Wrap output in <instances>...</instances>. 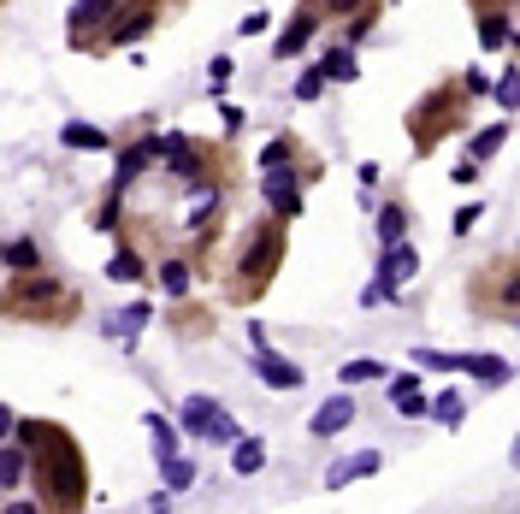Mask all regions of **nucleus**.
Segmentation results:
<instances>
[{
  "mask_svg": "<svg viewBox=\"0 0 520 514\" xmlns=\"http://www.w3.org/2000/svg\"><path fill=\"white\" fill-rule=\"evenodd\" d=\"M18 438L30 444V485L42 509H83L89 503V461L77 438L54 420H18Z\"/></svg>",
  "mask_w": 520,
  "mask_h": 514,
  "instance_id": "1",
  "label": "nucleus"
},
{
  "mask_svg": "<svg viewBox=\"0 0 520 514\" xmlns=\"http://www.w3.org/2000/svg\"><path fill=\"white\" fill-rule=\"evenodd\" d=\"M290 219H278V213H266L249 225V237L237 243V260H231V272H225V290L237 296V302H255L266 296V284L278 278V266H284V249H290Z\"/></svg>",
  "mask_w": 520,
  "mask_h": 514,
  "instance_id": "2",
  "label": "nucleus"
},
{
  "mask_svg": "<svg viewBox=\"0 0 520 514\" xmlns=\"http://www.w3.org/2000/svg\"><path fill=\"white\" fill-rule=\"evenodd\" d=\"M77 308H83V296H77L71 284H60V278H48V266H42V272H12V278H6V320L71 325Z\"/></svg>",
  "mask_w": 520,
  "mask_h": 514,
  "instance_id": "3",
  "label": "nucleus"
},
{
  "mask_svg": "<svg viewBox=\"0 0 520 514\" xmlns=\"http://www.w3.org/2000/svg\"><path fill=\"white\" fill-rule=\"evenodd\" d=\"M467 107H473V95H467V83H461V77L438 83V89H426V95L408 107V136H414V148H420V154H432L450 130H467Z\"/></svg>",
  "mask_w": 520,
  "mask_h": 514,
  "instance_id": "4",
  "label": "nucleus"
},
{
  "mask_svg": "<svg viewBox=\"0 0 520 514\" xmlns=\"http://www.w3.org/2000/svg\"><path fill=\"white\" fill-rule=\"evenodd\" d=\"M178 426H184V438H201V444H237L243 438L237 414L219 396H184L178 402Z\"/></svg>",
  "mask_w": 520,
  "mask_h": 514,
  "instance_id": "5",
  "label": "nucleus"
},
{
  "mask_svg": "<svg viewBox=\"0 0 520 514\" xmlns=\"http://www.w3.org/2000/svg\"><path fill=\"white\" fill-rule=\"evenodd\" d=\"M178 0H119L113 6V18H107V36H101V54L107 48H130V42H142L166 12H172Z\"/></svg>",
  "mask_w": 520,
  "mask_h": 514,
  "instance_id": "6",
  "label": "nucleus"
},
{
  "mask_svg": "<svg viewBox=\"0 0 520 514\" xmlns=\"http://www.w3.org/2000/svg\"><path fill=\"white\" fill-rule=\"evenodd\" d=\"M219 148H207V142H195V136H178V130H166V172L184 184V190H195V184H213L219 172Z\"/></svg>",
  "mask_w": 520,
  "mask_h": 514,
  "instance_id": "7",
  "label": "nucleus"
},
{
  "mask_svg": "<svg viewBox=\"0 0 520 514\" xmlns=\"http://www.w3.org/2000/svg\"><path fill=\"white\" fill-rule=\"evenodd\" d=\"M414 367H432V373H467L479 385H509V361L503 355H450V349H414Z\"/></svg>",
  "mask_w": 520,
  "mask_h": 514,
  "instance_id": "8",
  "label": "nucleus"
},
{
  "mask_svg": "<svg viewBox=\"0 0 520 514\" xmlns=\"http://www.w3.org/2000/svg\"><path fill=\"white\" fill-rule=\"evenodd\" d=\"M473 302L485 308V314H520V260H503V266H491V272H479L473 278Z\"/></svg>",
  "mask_w": 520,
  "mask_h": 514,
  "instance_id": "9",
  "label": "nucleus"
},
{
  "mask_svg": "<svg viewBox=\"0 0 520 514\" xmlns=\"http://www.w3.org/2000/svg\"><path fill=\"white\" fill-rule=\"evenodd\" d=\"M113 6H119V0H77V6H71V18H65V24H71V30H65V42H71V48H101Z\"/></svg>",
  "mask_w": 520,
  "mask_h": 514,
  "instance_id": "10",
  "label": "nucleus"
},
{
  "mask_svg": "<svg viewBox=\"0 0 520 514\" xmlns=\"http://www.w3.org/2000/svg\"><path fill=\"white\" fill-rule=\"evenodd\" d=\"M154 160H166V130H148L142 142H130L125 154H119V178H113V184L130 190L136 178H148V172H154Z\"/></svg>",
  "mask_w": 520,
  "mask_h": 514,
  "instance_id": "11",
  "label": "nucleus"
},
{
  "mask_svg": "<svg viewBox=\"0 0 520 514\" xmlns=\"http://www.w3.org/2000/svg\"><path fill=\"white\" fill-rule=\"evenodd\" d=\"M314 36H320V12H314V6H296L290 24H284L278 42H272V60H296V54H308Z\"/></svg>",
  "mask_w": 520,
  "mask_h": 514,
  "instance_id": "12",
  "label": "nucleus"
},
{
  "mask_svg": "<svg viewBox=\"0 0 520 514\" xmlns=\"http://www.w3.org/2000/svg\"><path fill=\"white\" fill-rule=\"evenodd\" d=\"M473 18H479V48H485V54L515 48V30H509V18H515V12H509V6H479Z\"/></svg>",
  "mask_w": 520,
  "mask_h": 514,
  "instance_id": "13",
  "label": "nucleus"
},
{
  "mask_svg": "<svg viewBox=\"0 0 520 514\" xmlns=\"http://www.w3.org/2000/svg\"><path fill=\"white\" fill-rule=\"evenodd\" d=\"M414 272H420V249H414L408 237L379 249V278H385V284H396V290H402V284H408Z\"/></svg>",
  "mask_w": 520,
  "mask_h": 514,
  "instance_id": "14",
  "label": "nucleus"
},
{
  "mask_svg": "<svg viewBox=\"0 0 520 514\" xmlns=\"http://www.w3.org/2000/svg\"><path fill=\"white\" fill-rule=\"evenodd\" d=\"M255 373H260V385H272V390H302V367H296V361H284L272 343L255 349Z\"/></svg>",
  "mask_w": 520,
  "mask_h": 514,
  "instance_id": "15",
  "label": "nucleus"
},
{
  "mask_svg": "<svg viewBox=\"0 0 520 514\" xmlns=\"http://www.w3.org/2000/svg\"><path fill=\"white\" fill-rule=\"evenodd\" d=\"M24 479H30V444H24V438L12 432V438L0 444V491L12 497V491H18Z\"/></svg>",
  "mask_w": 520,
  "mask_h": 514,
  "instance_id": "16",
  "label": "nucleus"
},
{
  "mask_svg": "<svg viewBox=\"0 0 520 514\" xmlns=\"http://www.w3.org/2000/svg\"><path fill=\"white\" fill-rule=\"evenodd\" d=\"M390 402H396V414L402 420H420V414H432V396L420 385V373H402V379H390Z\"/></svg>",
  "mask_w": 520,
  "mask_h": 514,
  "instance_id": "17",
  "label": "nucleus"
},
{
  "mask_svg": "<svg viewBox=\"0 0 520 514\" xmlns=\"http://www.w3.org/2000/svg\"><path fill=\"white\" fill-rule=\"evenodd\" d=\"M349 426H355V402H349V396L320 402V408H314V420H308V432H314V438H337V432H349Z\"/></svg>",
  "mask_w": 520,
  "mask_h": 514,
  "instance_id": "18",
  "label": "nucleus"
},
{
  "mask_svg": "<svg viewBox=\"0 0 520 514\" xmlns=\"http://www.w3.org/2000/svg\"><path fill=\"white\" fill-rule=\"evenodd\" d=\"M379 467H385V455L379 450L349 455V461H337V467L325 473V491H343V485H355V479H367V473H379Z\"/></svg>",
  "mask_w": 520,
  "mask_h": 514,
  "instance_id": "19",
  "label": "nucleus"
},
{
  "mask_svg": "<svg viewBox=\"0 0 520 514\" xmlns=\"http://www.w3.org/2000/svg\"><path fill=\"white\" fill-rule=\"evenodd\" d=\"M107 278H113V284H142V278H148V260H142V249H136V243H119V249H113V260H107Z\"/></svg>",
  "mask_w": 520,
  "mask_h": 514,
  "instance_id": "20",
  "label": "nucleus"
},
{
  "mask_svg": "<svg viewBox=\"0 0 520 514\" xmlns=\"http://www.w3.org/2000/svg\"><path fill=\"white\" fill-rule=\"evenodd\" d=\"M320 65H325V77H331V83H355V77H361V60H355V48H349V42L325 48Z\"/></svg>",
  "mask_w": 520,
  "mask_h": 514,
  "instance_id": "21",
  "label": "nucleus"
},
{
  "mask_svg": "<svg viewBox=\"0 0 520 514\" xmlns=\"http://www.w3.org/2000/svg\"><path fill=\"white\" fill-rule=\"evenodd\" d=\"M6 272H42V243L36 237H12L6 243Z\"/></svg>",
  "mask_w": 520,
  "mask_h": 514,
  "instance_id": "22",
  "label": "nucleus"
},
{
  "mask_svg": "<svg viewBox=\"0 0 520 514\" xmlns=\"http://www.w3.org/2000/svg\"><path fill=\"white\" fill-rule=\"evenodd\" d=\"M65 148H77V154H95V148H107V130L101 125H83V119H71V125L60 130Z\"/></svg>",
  "mask_w": 520,
  "mask_h": 514,
  "instance_id": "23",
  "label": "nucleus"
},
{
  "mask_svg": "<svg viewBox=\"0 0 520 514\" xmlns=\"http://www.w3.org/2000/svg\"><path fill=\"white\" fill-rule=\"evenodd\" d=\"M503 142H509V119H503V125H485V130H479V136H473V142H467V154H473L479 166H491Z\"/></svg>",
  "mask_w": 520,
  "mask_h": 514,
  "instance_id": "24",
  "label": "nucleus"
},
{
  "mask_svg": "<svg viewBox=\"0 0 520 514\" xmlns=\"http://www.w3.org/2000/svg\"><path fill=\"white\" fill-rule=\"evenodd\" d=\"M160 284H166V296H190V284H195V266H190L184 255L160 260Z\"/></svg>",
  "mask_w": 520,
  "mask_h": 514,
  "instance_id": "25",
  "label": "nucleus"
},
{
  "mask_svg": "<svg viewBox=\"0 0 520 514\" xmlns=\"http://www.w3.org/2000/svg\"><path fill=\"white\" fill-rule=\"evenodd\" d=\"M402 237H408V207H402V201H385V207H379V249H385V243H402Z\"/></svg>",
  "mask_w": 520,
  "mask_h": 514,
  "instance_id": "26",
  "label": "nucleus"
},
{
  "mask_svg": "<svg viewBox=\"0 0 520 514\" xmlns=\"http://www.w3.org/2000/svg\"><path fill=\"white\" fill-rule=\"evenodd\" d=\"M148 314H154L148 302H130V308H119V314L107 320V337H136V331L148 325Z\"/></svg>",
  "mask_w": 520,
  "mask_h": 514,
  "instance_id": "27",
  "label": "nucleus"
},
{
  "mask_svg": "<svg viewBox=\"0 0 520 514\" xmlns=\"http://www.w3.org/2000/svg\"><path fill=\"white\" fill-rule=\"evenodd\" d=\"M142 426H148V438H154V461H160V455H178V426H172L166 414H148Z\"/></svg>",
  "mask_w": 520,
  "mask_h": 514,
  "instance_id": "28",
  "label": "nucleus"
},
{
  "mask_svg": "<svg viewBox=\"0 0 520 514\" xmlns=\"http://www.w3.org/2000/svg\"><path fill=\"white\" fill-rule=\"evenodd\" d=\"M172 331H178V337H207V331H213V320H207L195 302H184V308H172Z\"/></svg>",
  "mask_w": 520,
  "mask_h": 514,
  "instance_id": "29",
  "label": "nucleus"
},
{
  "mask_svg": "<svg viewBox=\"0 0 520 514\" xmlns=\"http://www.w3.org/2000/svg\"><path fill=\"white\" fill-rule=\"evenodd\" d=\"M89 225H95V231H119V225H125V190H119V184L107 190V201H101V213H95Z\"/></svg>",
  "mask_w": 520,
  "mask_h": 514,
  "instance_id": "30",
  "label": "nucleus"
},
{
  "mask_svg": "<svg viewBox=\"0 0 520 514\" xmlns=\"http://www.w3.org/2000/svg\"><path fill=\"white\" fill-rule=\"evenodd\" d=\"M160 479H166L172 491H190L195 485V461H184V455H160Z\"/></svg>",
  "mask_w": 520,
  "mask_h": 514,
  "instance_id": "31",
  "label": "nucleus"
},
{
  "mask_svg": "<svg viewBox=\"0 0 520 514\" xmlns=\"http://www.w3.org/2000/svg\"><path fill=\"white\" fill-rule=\"evenodd\" d=\"M231 467H237L243 479H249V473H260V467H266V444H260V438H237V455H231Z\"/></svg>",
  "mask_w": 520,
  "mask_h": 514,
  "instance_id": "32",
  "label": "nucleus"
},
{
  "mask_svg": "<svg viewBox=\"0 0 520 514\" xmlns=\"http://www.w3.org/2000/svg\"><path fill=\"white\" fill-rule=\"evenodd\" d=\"M461 414H467L461 390H438V396H432V420H438V426H461Z\"/></svg>",
  "mask_w": 520,
  "mask_h": 514,
  "instance_id": "33",
  "label": "nucleus"
},
{
  "mask_svg": "<svg viewBox=\"0 0 520 514\" xmlns=\"http://www.w3.org/2000/svg\"><path fill=\"white\" fill-rule=\"evenodd\" d=\"M491 95H497V107L515 119V113H520V65H509V71L497 77V89H491Z\"/></svg>",
  "mask_w": 520,
  "mask_h": 514,
  "instance_id": "34",
  "label": "nucleus"
},
{
  "mask_svg": "<svg viewBox=\"0 0 520 514\" xmlns=\"http://www.w3.org/2000/svg\"><path fill=\"white\" fill-rule=\"evenodd\" d=\"M302 6H314L320 18H343V24H349L355 12H367V6H379V0H302Z\"/></svg>",
  "mask_w": 520,
  "mask_h": 514,
  "instance_id": "35",
  "label": "nucleus"
},
{
  "mask_svg": "<svg viewBox=\"0 0 520 514\" xmlns=\"http://www.w3.org/2000/svg\"><path fill=\"white\" fill-rule=\"evenodd\" d=\"M337 379H343V385H379V379H385V367L361 355V361H343V373H337Z\"/></svg>",
  "mask_w": 520,
  "mask_h": 514,
  "instance_id": "36",
  "label": "nucleus"
},
{
  "mask_svg": "<svg viewBox=\"0 0 520 514\" xmlns=\"http://www.w3.org/2000/svg\"><path fill=\"white\" fill-rule=\"evenodd\" d=\"M325 83H331V77H325V65L314 60L308 71H302V77H296V101H320V95H325Z\"/></svg>",
  "mask_w": 520,
  "mask_h": 514,
  "instance_id": "37",
  "label": "nucleus"
},
{
  "mask_svg": "<svg viewBox=\"0 0 520 514\" xmlns=\"http://www.w3.org/2000/svg\"><path fill=\"white\" fill-rule=\"evenodd\" d=\"M373 24H379V6H367V12H355V18H349V30H343V42H349V48H361V42L373 36Z\"/></svg>",
  "mask_w": 520,
  "mask_h": 514,
  "instance_id": "38",
  "label": "nucleus"
},
{
  "mask_svg": "<svg viewBox=\"0 0 520 514\" xmlns=\"http://www.w3.org/2000/svg\"><path fill=\"white\" fill-rule=\"evenodd\" d=\"M390 296H396V284H385V278L373 272V284L361 290V308H367V314H373V308H390Z\"/></svg>",
  "mask_w": 520,
  "mask_h": 514,
  "instance_id": "39",
  "label": "nucleus"
},
{
  "mask_svg": "<svg viewBox=\"0 0 520 514\" xmlns=\"http://www.w3.org/2000/svg\"><path fill=\"white\" fill-rule=\"evenodd\" d=\"M461 83H467V95H473V101H479V95H491V89H497V83H491V77H485V71H479V65H467V71H461Z\"/></svg>",
  "mask_w": 520,
  "mask_h": 514,
  "instance_id": "40",
  "label": "nucleus"
},
{
  "mask_svg": "<svg viewBox=\"0 0 520 514\" xmlns=\"http://www.w3.org/2000/svg\"><path fill=\"white\" fill-rule=\"evenodd\" d=\"M231 71H237V65H231V54H219V60L207 65V83H213V89H225V83H231Z\"/></svg>",
  "mask_w": 520,
  "mask_h": 514,
  "instance_id": "41",
  "label": "nucleus"
},
{
  "mask_svg": "<svg viewBox=\"0 0 520 514\" xmlns=\"http://www.w3.org/2000/svg\"><path fill=\"white\" fill-rule=\"evenodd\" d=\"M219 119H225V136H237V130L249 125V113H243V107H231V101H219Z\"/></svg>",
  "mask_w": 520,
  "mask_h": 514,
  "instance_id": "42",
  "label": "nucleus"
},
{
  "mask_svg": "<svg viewBox=\"0 0 520 514\" xmlns=\"http://www.w3.org/2000/svg\"><path fill=\"white\" fill-rule=\"evenodd\" d=\"M479 213H485V207H479V201H467V207H461V213H455V237H467V231H473V225H479Z\"/></svg>",
  "mask_w": 520,
  "mask_h": 514,
  "instance_id": "43",
  "label": "nucleus"
},
{
  "mask_svg": "<svg viewBox=\"0 0 520 514\" xmlns=\"http://www.w3.org/2000/svg\"><path fill=\"white\" fill-rule=\"evenodd\" d=\"M479 172H485V166H479V160H473V154H467V160H461V166H455L450 178H455V184H461V190H467V184H473V178H479Z\"/></svg>",
  "mask_w": 520,
  "mask_h": 514,
  "instance_id": "44",
  "label": "nucleus"
},
{
  "mask_svg": "<svg viewBox=\"0 0 520 514\" xmlns=\"http://www.w3.org/2000/svg\"><path fill=\"white\" fill-rule=\"evenodd\" d=\"M266 24H272V12H249L237 30H243V36H266Z\"/></svg>",
  "mask_w": 520,
  "mask_h": 514,
  "instance_id": "45",
  "label": "nucleus"
},
{
  "mask_svg": "<svg viewBox=\"0 0 520 514\" xmlns=\"http://www.w3.org/2000/svg\"><path fill=\"white\" fill-rule=\"evenodd\" d=\"M509 461H515V473H520V432H515V444H509Z\"/></svg>",
  "mask_w": 520,
  "mask_h": 514,
  "instance_id": "46",
  "label": "nucleus"
},
{
  "mask_svg": "<svg viewBox=\"0 0 520 514\" xmlns=\"http://www.w3.org/2000/svg\"><path fill=\"white\" fill-rule=\"evenodd\" d=\"M515 54H520V30H515Z\"/></svg>",
  "mask_w": 520,
  "mask_h": 514,
  "instance_id": "47",
  "label": "nucleus"
}]
</instances>
